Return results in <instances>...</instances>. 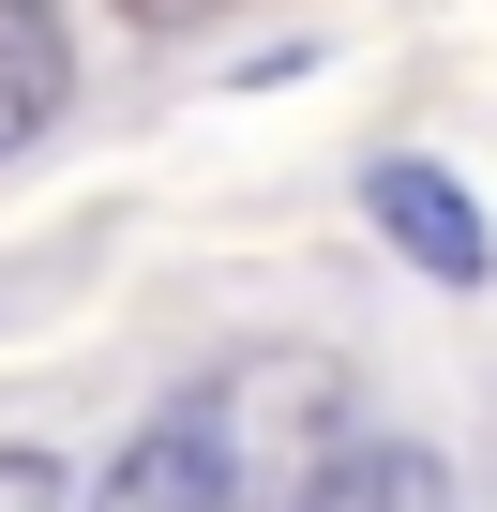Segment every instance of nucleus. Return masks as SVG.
<instances>
[{"label": "nucleus", "mask_w": 497, "mask_h": 512, "mask_svg": "<svg viewBox=\"0 0 497 512\" xmlns=\"http://www.w3.org/2000/svg\"><path fill=\"white\" fill-rule=\"evenodd\" d=\"M61 497H76L61 452H0V512H61Z\"/></svg>", "instance_id": "obj_5"}, {"label": "nucleus", "mask_w": 497, "mask_h": 512, "mask_svg": "<svg viewBox=\"0 0 497 512\" xmlns=\"http://www.w3.org/2000/svg\"><path fill=\"white\" fill-rule=\"evenodd\" d=\"M76 512H226V422H211V407H151V422L76 482Z\"/></svg>", "instance_id": "obj_1"}, {"label": "nucleus", "mask_w": 497, "mask_h": 512, "mask_svg": "<svg viewBox=\"0 0 497 512\" xmlns=\"http://www.w3.org/2000/svg\"><path fill=\"white\" fill-rule=\"evenodd\" d=\"M362 211L392 226V256H407V272H437V287H482V272H497V241H482V196H467L452 166H422V151H392V166L362 181Z\"/></svg>", "instance_id": "obj_2"}, {"label": "nucleus", "mask_w": 497, "mask_h": 512, "mask_svg": "<svg viewBox=\"0 0 497 512\" xmlns=\"http://www.w3.org/2000/svg\"><path fill=\"white\" fill-rule=\"evenodd\" d=\"M287 512H452V467H437L422 437H347V452L302 467Z\"/></svg>", "instance_id": "obj_3"}, {"label": "nucleus", "mask_w": 497, "mask_h": 512, "mask_svg": "<svg viewBox=\"0 0 497 512\" xmlns=\"http://www.w3.org/2000/svg\"><path fill=\"white\" fill-rule=\"evenodd\" d=\"M61 106H76V46H61V16L0 0V151H31Z\"/></svg>", "instance_id": "obj_4"}]
</instances>
